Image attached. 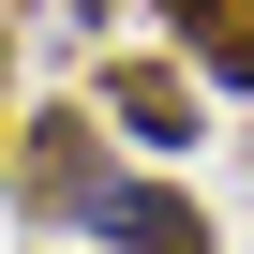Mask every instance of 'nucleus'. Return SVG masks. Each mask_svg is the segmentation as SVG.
Instances as JSON below:
<instances>
[{"instance_id":"f257e3e1","label":"nucleus","mask_w":254,"mask_h":254,"mask_svg":"<svg viewBox=\"0 0 254 254\" xmlns=\"http://www.w3.org/2000/svg\"><path fill=\"white\" fill-rule=\"evenodd\" d=\"M90 239H105V254H209L194 194H165V180H105V194H90Z\"/></svg>"},{"instance_id":"f03ea898","label":"nucleus","mask_w":254,"mask_h":254,"mask_svg":"<svg viewBox=\"0 0 254 254\" xmlns=\"http://www.w3.org/2000/svg\"><path fill=\"white\" fill-rule=\"evenodd\" d=\"M105 120H120L135 150H194V90H180L165 60H120V75H105Z\"/></svg>"},{"instance_id":"7ed1b4c3","label":"nucleus","mask_w":254,"mask_h":254,"mask_svg":"<svg viewBox=\"0 0 254 254\" xmlns=\"http://www.w3.org/2000/svg\"><path fill=\"white\" fill-rule=\"evenodd\" d=\"M90 194H105V150H90V120H30V209L90 224Z\"/></svg>"},{"instance_id":"20e7f679","label":"nucleus","mask_w":254,"mask_h":254,"mask_svg":"<svg viewBox=\"0 0 254 254\" xmlns=\"http://www.w3.org/2000/svg\"><path fill=\"white\" fill-rule=\"evenodd\" d=\"M180 15V45H194V75H224V90H254V0H165Z\"/></svg>"}]
</instances>
